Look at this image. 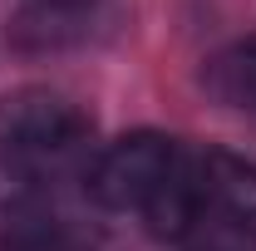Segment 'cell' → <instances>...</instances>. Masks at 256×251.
<instances>
[{"label": "cell", "mask_w": 256, "mask_h": 251, "mask_svg": "<svg viewBox=\"0 0 256 251\" xmlns=\"http://www.w3.org/2000/svg\"><path fill=\"white\" fill-rule=\"evenodd\" d=\"M0 251H98V226L54 197L0 202Z\"/></svg>", "instance_id": "3957f363"}, {"label": "cell", "mask_w": 256, "mask_h": 251, "mask_svg": "<svg viewBox=\"0 0 256 251\" xmlns=\"http://www.w3.org/2000/svg\"><path fill=\"white\" fill-rule=\"evenodd\" d=\"M89 138V114L54 89L0 98V162L15 172H60Z\"/></svg>", "instance_id": "6da1fadb"}, {"label": "cell", "mask_w": 256, "mask_h": 251, "mask_svg": "<svg viewBox=\"0 0 256 251\" xmlns=\"http://www.w3.org/2000/svg\"><path fill=\"white\" fill-rule=\"evenodd\" d=\"M192 182H197L202 212L256 232V168L252 162H242L232 153H202L192 162Z\"/></svg>", "instance_id": "277c9868"}, {"label": "cell", "mask_w": 256, "mask_h": 251, "mask_svg": "<svg viewBox=\"0 0 256 251\" xmlns=\"http://www.w3.org/2000/svg\"><path fill=\"white\" fill-rule=\"evenodd\" d=\"M207 89H212V98H222L226 108H252L256 114V34L222 50L207 64Z\"/></svg>", "instance_id": "5b68a950"}, {"label": "cell", "mask_w": 256, "mask_h": 251, "mask_svg": "<svg viewBox=\"0 0 256 251\" xmlns=\"http://www.w3.org/2000/svg\"><path fill=\"white\" fill-rule=\"evenodd\" d=\"M182 172V153L162 133H128L98 153L89 172V197L108 212H148L168 182Z\"/></svg>", "instance_id": "7a4b0ae2"}, {"label": "cell", "mask_w": 256, "mask_h": 251, "mask_svg": "<svg viewBox=\"0 0 256 251\" xmlns=\"http://www.w3.org/2000/svg\"><path fill=\"white\" fill-rule=\"evenodd\" d=\"M182 246L188 251H256V232H246V226H236L226 217H212V212H197Z\"/></svg>", "instance_id": "8992f818"}, {"label": "cell", "mask_w": 256, "mask_h": 251, "mask_svg": "<svg viewBox=\"0 0 256 251\" xmlns=\"http://www.w3.org/2000/svg\"><path fill=\"white\" fill-rule=\"evenodd\" d=\"M54 5H79V10H84V5H89V0H54Z\"/></svg>", "instance_id": "52a82bcc"}]
</instances>
